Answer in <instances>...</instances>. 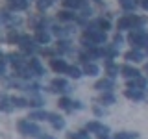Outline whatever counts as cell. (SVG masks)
<instances>
[{"mask_svg":"<svg viewBox=\"0 0 148 139\" xmlns=\"http://www.w3.org/2000/svg\"><path fill=\"white\" fill-rule=\"evenodd\" d=\"M146 74H148V65H146Z\"/></svg>","mask_w":148,"mask_h":139,"instance_id":"obj_45","label":"cell"},{"mask_svg":"<svg viewBox=\"0 0 148 139\" xmlns=\"http://www.w3.org/2000/svg\"><path fill=\"white\" fill-rule=\"evenodd\" d=\"M67 72H69V76H71V78H74V80H78V78L82 76V71L78 67H69Z\"/></svg>","mask_w":148,"mask_h":139,"instance_id":"obj_32","label":"cell"},{"mask_svg":"<svg viewBox=\"0 0 148 139\" xmlns=\"http://www.w3.org/2000/svg\"><path fill=\"white\" fill-rule=\"evenodd\" d=\"M37 137H39V139H56V137H52V136H46V133H39Z\"/></svg>","mask_w":148,"mask_h":139,"instance_id":"obj_41","label":"cell"},{"mask_svg":"<svg viewBox=\"0 0 148 139\" xmlns=\"http://www.w3.org/2000/svg\"><path fill=\"white\" fill-rule=\"evenodd\" d=\"M98 139H109L108 136H98Z\"/></svg>","mask_w":148,"mask_h":139,"instance_id":"obj_44","label":"cell"},{"mask_svg":"<svg viewBox=\"0 0 148 139\" xmlns=\"http://www.w3.org/2000/svg\"><path fill=\"white\" fill-rule=\"evenodd\" d=\"M72 104H74V102H72L71 98H65V96H63V98H59V102H58V106H59L61 109H65V111H74Z\"/></svg>","mask_w":148,"mask_h":139,"instance_id":"obj_21","label":"cell"},{"mask_svg":"<svg viewBox=\"0 0 148 139\" xmlns=\"http://www.w3.org/2000/svg\"><path fill=\"white\" fill-rule=\"evenodd\" d=\"M106 67H108V74H109V78H115V76L119 74V67H115V65L111 63L109 59L106 61Z\"/></svg>","mask_w":148,"mask_h":139,"instance_id":"obj_28","label":"cell"},{"mask_svg":"<svg viewBox=\"0 0 148 139\" xmlns=\"http://www.w3.org/2000/svg\"><path fill=\"white\" fill-rule=\"evenodd\" d=\"M52 32L58 37H65V35H71V30H69V28H61V26H54L52 28Z\"/></svg>","mask_w":148,"mask_h":139,"instance_id":"obj_26","label":"cell"},{"mask_svg":"<svg viewBox=\"0 0 148 139\" xmlns=\"http://www.w3.org/2000/svg\"><path fill=\"white\" fill-rule=\"evenodd\" d=\"M91 34L92 37V41H95L96 45H102V43H106V32L104 30H87Z\"/></svg>","mask_w":148,"mask_h":139,"instance_id":"obj_14","label":"cell"},{"mask_svg":"<svg viewBox=\"0 0 148 139\" xmlns=\"http://www.w3.org/2000/svg\"><path fill=\"white\" fill-rule=\"evenodd\" d=\"M119 30H132L133 28V15H126L122 19H119Z\"/></svg>","mask_w":148,"mask_h":139,"instance_id":"obj_12","label":"cell"},{"mask_svg":"<svg viewBox=\"0 0 148 139\" xmlns=\"http://www.w3.org/2000/svg\"><path fill=\"white\" fill-rule=\"evenodd\" d=\"M137 137H139V133L135 132H120L115 136V139H137Z\"/></svg>","mask_w":148,"mask_h":139,"instance_id":"obj_27","label":"cell"},{"mask_svg":"<svg viewBox=\"0 0 148 139\" xmlns=\"http://www.w3.org/2000/svg\"><path fill=\"white\" fill-rule=\"evenodd\" d=\"M69 137H71V139H89V136H87L85 132H76V133H69Z\"/></svg>","mask_w":148,"mask_h":139,"instance_id":"obj_36","label":"cell"},{"mask_svg":"<svg viewBox=\"0 0 148 139\" xmlns=\"http://www.w3.org/2000/svg\"><path fill=\"white\" fill-rule=\"evenodd\" d=\"M18 39H21V35H18L17 32H11V34L8 35V41H9V43H18Z\"/></svg>","mask_w":148,"mask_h":139,"instance_id":"obj_37","label":"cell"},{"mask_svg":"<svg viewBox=\"0 0 148 139\" xmlns=\"http://www.w3.org/2000/svg\"><path fill=\"white\" fill-rule=\"evenodd\" d=\"M82 45H83V46H87V48H95V46H96V43L92 41V37H91L89 32H85V34L82 35Z\"/></svg>","mask_w":148,"mask_h":139,"instance_id":"obj_23","label":"cell"},{"mask_svg":"<svg viewBox=\"0 0 148 139\" xmlns=\"http://www.w3.org/2000/svg\"><path fill=\"white\" fill-rule=\"evenodd\" d=\"M96 26H98V30H109V21H104V19H98L96 21Z\"/></svg>","mask_w":148,"mask_h":139,"instance_id":"obj_35","label":"cell"},{"mask_svg":"<svg viewBox=\"0 0 148 139\" xmlns=\"http://www.w3.org/2000/svg\"><path fill=\"white\" fill-rule=\"evenodd\" d=\"M50 91H54V93H69L71 91V85H69V82L63 80V78H56V80H52V83H50Z\"/></svg>","mask_w":148,"mask_h":139,"instance_id":"obj_4","label":"cell"},{"mask_svg":"<svg viewBox=\"0 0 148 139\" xmlns=\"http://www.w3.org/2000/svg\"><path fill=\"white\" fill-rule=\"evenodd\" d=\"M71 50V43L69 41H59L58 43V52H69Z\"/></svg>","mask_w":148,"mask_h":139,"instance_id":"obj_34","label":"cell"},{"mask_svg":"<svg viewBox=\"0 0 148 139\" xmlns=\"http://www.w3.org/2000/svg\"><path fill=\"white\" fill-rule=\"evenodd\" d=\"M13 108H15V104H13L11 98H8V96H2V98H0V109L2 111L9 113V111H13Z\"/></svg>","mask_w":148,"mask_h":139,"instance_id":"obj_18","label":"cell"},{"mask_svg":"<svg viewBox=\"0 0 148 139\" xmlns=\"http://www.w3.org/2000/svg\"><path fill=\"white\" fill-rule=\"evenodd\" d=\"M52 2L54 0H37V9H39V11H45V9H48L50 6H52Z\"/></svg>","mask_w":148,"mask_h":139,"instance_id":"obj_29","label":"cell"},{"mask_svg":"<svg viewBox=\"0 0 148 139\" xmlns=\"http://www.w3.org/2000/svg\"><path fill=\"white\" fill-rule=\"evenodd\" d=\"M48 120H50V124L54 126V130H63V128H65V120H63V117H59V115H56V113H50Z\"/></svg>","mask_w":148,"mask_h":139,"instance_id":"obj_13","label":"cell"},{"mask_svg":"<svg viewBox=\"0 0 148 139\" xmlns=\"http://www.w3.org/2000/svg\"><path fill=\"white\" fill-rule=\"evenodd\" d=\"M48 117H50L48 111H32L28 119H32V120H45L46 119V120H48Z\"/></svg>","mask_w":148,"mask_h":139,"instance_id":"obj_20","label":"cell"},{"mask_svg":"<svg viewBox=\"0 0 148 139\" xmlns=\"http://www.w3.org/2000/svg\"><path fill=\"white\" fill-rule=\"evenodd\" d=\"M85 130L91 132V133H98V136H108V133H109V128L104 126V124H100L98 120H91V122H87Z\"/></svg>","mask_w":148,"mask_h":139,"instance_id":"obj_3","label":"cell"},{"mask_svg":"<svg viewBox=\"0 0 148 139\" xmlns=\"http://www.w3.org/2000/svg\"><path fill=\"white\" fill-rule=\"evenodd\" d=\"M95 115H98V117H100V115H104V109H100V108H95Z\"/></svg>","mask_w":148,"mask_h":139,"instance_id":"obj_42","label":"cell"},{"mask_svg":"<svg viewBox=\"0 0 148 139\" xmlns=\"http://www.w3.org/2000/svg\"><path fill=\"white\" fill-rule=\"evenodd\" d=\"M124 95H126L130 100H143V98H145V93H143V89H133V87H128Z\"/></svg>","mask_w":148,"mask_h":139,"instance_id":"obj_11","label":"cell"},{"mask_svg":"<svg viewBox=\"0 0 148 139\" xmlns=\"http://www.w3.org/2000/svg\"><path fill=\"white\" fill-rule=\"evenodd\" d=\"M145 35L146 34H143L141 30H132V34L128 35V41L133 46H141V45H145Z\"/></svg>","mask_w":148,"mask_h":139,"instance_id":"obj_5","label":"cell"},{"mask_svg":"<svg viewBox=\"0 0 148 139\" xmlns=\"http://www.w3.org/2000/svg\"><path fill=\"white\" fill-rule=\"evenodd\" d=\"M141 6L145 8V9H148V0H143V2H141Z\"/></svg>","mask_w":148,"mask_h":139,"instance_id":"obj_43","label":"cell"},{"mask_svg":"<svg viewBox=\"0 0 148 139\" xmlns=\"http://www.w3.org/2000/svg\"><path fill=\"white\" fill-rule=\"evenodd\" d=\"M17 128H18V132H21L22 136H30V137H37V136L41 133L39 124H35L32 119H22V120H18V122H17Z\"/></svg>","mask_w":148,"mask_h":139,"instance_id":"obj_1","label":"cell"},{"mask_svg":"<svg viewBox=\"0 0 148 139\" xmlns=\"http://www.w3.org/2000/svg\"><path fill=\"white\" fill-rule=\"evenodd\" d=\"M83 72H85L87 76H96V74L100 72V69H98V65H96V63L87 61V63H85V67H83Z\"/></svg>","mask_w":148,"mask_h":139,"instance_id":"obj_19","label":"cell"},{"mask_svg":"<svg viewBox=\"0 0 148 139\" xmlns=\"http://www.w3.org/2000/svg\"><path fill=\"white\" fill-rule=\"evenodd\" d=\"M145 85H146V78L143 76H135L128 82V87H133V89H145Z\"/></svg>","mask_w":148,"mask_h":139,"instance_id":"obj_15","label":"cell"},{"mask_svg":"<svg viewBox=\"0 0 148 139\" xmlns=\"http://www.w3.org/2000/svg\"><path fill=\"white\" fill-rule=\"evenodd\" d=\"M35 41L41 43V45H48L50 43V34L41 28V30H37V34H35Z\"/></svg>","mask_w":148,"mask_h":139,"instance_id":"obj_16","label":"cell"},{"mask_svg":"<svg viewBox=\"0 0 148 139\" xmlns=\"http://www.w3.org/2000/svg\"><path fill=\"white\" fill-rule=\"evenodd\" d=\"M28 4H30V0H11V8L15 9V11H22V9H26Z\"/></svg>","mask_w":148,"mask_h":139,"instance_id":"obj_22","label":"cell"},{"mask_svg":"<svg viewBox=\"0 0 148 139\" xmlns=\"http://www.w3.org/2000/svg\"><path fill=\"white\" fill-rule=\"evenodd\" d=\"M122 35H120V34H117V35H115V39H113V46H120V45H122Z\"/></svg>","mask_w":148,"mask_h":139,"instance_id":"obj_38","label":"cell"},{"mask_svg":"<svg viewBox=\"0 0 148 139\" xmlns=\"http://www.w3.org/2000/svg\"><path fill=\"white\" fill-rule=\"evenodd\" d=\"M58 19L61 22H71V21H74V19H76V15H74L72 11H59L58 13Z\"/></svg>","mask_w":148,"mask_h":139,"instance_id":"obj_24","label":"cell"},{"mask_svg":"<svg viewBox=\"0 0 148 139\" xmlns=\"http://www.w3.org/2000/svg\"><path fill=\"white\" fill-rule=\"evenodd\" d=\"M13 104H15V108H26V106H30V100L26 98H21V96H17V98H11Z\"/></svg>","mask_w":148,"mask_h":139,"instance_id":"obj_31","label":"cell"},{"mask_svg":"<svg viewBox=\"0 0 148 139\" xmlns=\"http://www.w3.org/2000/svg\"><path fill=\"white\" fill-rule=\"evenodd\" d=\"M4 71H6V61L0 58V74H4Z\"/></svg>","mask_w":148,"mask_h":139,"instance_id":"obj_40","label":"cell"},{"mask_svg":"<svg viewBox=\"0 0 148 139\" xmlns=\"http://www.w3.org/2000/svg\"><path fill=\"white\" fill-rule=\"evenodd\" d=\"M28 67H30V71L34 72V76H43V74H45L43 65H41V61L35 59V58H32L30 61H28Z\"/></svg>","mask_w":148,"mask_h":139,"instance_id":"obj_7","label":"cell"},{"mask_svg":"<svg viewBox=\"0 0 148 139\" xmlns=\"http://www.w3.org/2000/svg\"><path fill=\"white\" fill-rule=\"evenodd\" d=\"M115 87V83H113V78H104V80H98L95 83V89H98V91H111Z\"/></svg>","mask_w":148,"mask_h":139,"instance_id":"obj_8","label":"cell"},{"mask_svg":"<svg viewBox=\"0 0 148 139\" xmlns=\"http://www.w3.org/2000/svg\"><path fill=\"white\" fill-rule=\"evenodd\" d=\"M18 46H21V50L22 52H30V54H34L35 50H37V45H35V39H32V37H28V35H21V39H18Z\"/></svg>","mask_w":148,"mask_h":139,"instance_id":"obj_2","label":"cell"},{"mask_svg":"<svg viewBox=\"0 0 148 139\" xmlns=\"http://www.w3.org/2000/svg\"><path fill=\"white\" fill-rule=\"evenodd\" d=\"M41 104H43V100H41V98H34V100H30V106H34V108H39Z\"/></svg>","mask_w":148,"mask_h":139,"instance_id":"obj_39","label":"cell"},{"mask_svg":"<svg viewBox=\"0 0 148 139\" xmlns=\"http://www.w3.org/2000/svg\"><path fill=\"white\" fill-rule=\"evenodd\" d=\"M120 72H122V76L128 78V80H132V78H135V76L141 74L135 67H132V65H124V67H120Z\"/></svg>","mask_w":148,"mask_h":139,"instance_id":"obj_10","label":"cell"},{"mask_svg":"<svg viewBox=\"0 0 148 139\" xmlns=\"http://www.w3.org/2000/svg\"><path fill=\"white\" fill-rule=\"evenodd\" d=\"M8 59H9V63H11L17 71L18 69H24L28 65V61H24V58H22L21 54H8Z\"/></svg>","mask_w":148,"mask_h":139,"instance_id":"obj_6","label":"cell"},{"mask_svg":"<svg viewBox=\"0 0 148 139\" xmlns=\"http://www.w3.org/2000/svg\"><path fill=\"white\" fill-rule=\"evenodd\" d=\"M120 6L126 11H133L135 9V0H120Z\"/></svg>","mask_w":148,"mask_h":139,"instance_id":"obj_30","label":"cell"},{"mask_svg":"<svg viewBox=\"0 0 148 139\" xmlns=\"http://www.w3.org/2000/svg\"><path fill=\"white\" fill-rule=\"evenodd\" d=\"M115 100H117V98H115V95H113V93H109V91H106L104 93V95H102L100 96V102H102V104H115Z\"/></svg>","mask_w":148,"mask_h":139,"instance_id":"obj_25","label":"cell"},{"mask_svg":"<svg viewBox=\"0 0 148 139\" xmlns=\"http://www.w3.org/2000/svg\"><path fill=\"white\" fill-rule=\"evenodd\" d=\"M67 8H82L83 6V0H63Z\"/></svg>","mask_w":148,"mask_h":139,"instance_id":"obj_33","label":"cell"},{"mask_svg":"<svg viewBox=\"0 0 148 139\" xmlns=\"http://www.w3.org/2000/svg\"><path fill=\"white\" fill-rule=\"evenodd\" d=\"M52 69L56 72H67L69 65L65 63V59H52Z\"/></svg>","mask_w":148,"mask_h":139,"instance_id":"obj_17","label":"cell"},{"mask_svg":"<svg viewBox=\"0 0 148 139\" xmlns=\"http://www.w3.org/2000/svg\"><path fill=\"white\" fill-rule=\"evenodd\" d=\"M126 59L128 61H133V63H139V61L145 59V54L139 48H133V50H130V52H126Z\"/></svg>","mask_w":148,"mask_h":139,"instance_id":"obj_9","label":"cell"}]
</instances>
